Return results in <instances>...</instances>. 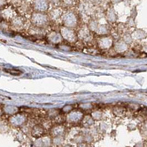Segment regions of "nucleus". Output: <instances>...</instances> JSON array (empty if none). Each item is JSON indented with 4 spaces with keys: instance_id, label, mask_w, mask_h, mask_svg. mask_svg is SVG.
<instances>
[{
    "instance_id": "obj_1",
    "label": "nucleus",
    "mask_w": 147,
    "mask_h": 147,
    "mask_svg": "<svg viewBox=\"0 0 147 147\" xmlns=\"http://www.w3.org/2000/svg\"><path fill=\"white\" fill-rule=\"evenodd\" d=\"M35 8L40 11H44L47 10V8H48L47 0H36Z\"/></svg>"
},
{
    "instance_id": "obj_2",
    "label": "nucleus",
    "mask_w": 147,
    "mask_h": 147,
    "mask_svg": "<svg viewBox=\"0 0 147 147\" xmlns=\"http://www.w3.org/2000/svg\"><path fill=\"white\" fill-rule=\"evenodd\" d=\"M33 19L37 25L46 24V22H47L46 16L42 14V13H36V14H34V16H33Z\"/></svg>"
},
{
    "instance_id": "obj_3",
    "label": "nucleus",
    "mask_w": 147,
    "mask_h": 147,
    "mask_svg": "<svg viewBox=\"0 0 147 147\" xmlns=\"http://www.w3.org/2000/svg\"><path fill=\"white\" fill-rule=\"evenodd\" d=\"M64 20H65V23L68 25V26H73L76 22L75 16L73 14L72 12H68V13H66V14L65 15Z\"/></svg>"
},
{
    "instance_id": "obj_4",
    "label": "nucleus",
    "mask_w": 147,
    "mask_h": 147,
    "mask_svg": "<svg viewBox=\"0 0 147 147\" xmlns=\"http://www.w3.org/2000/svg\"><path fill=\"white\" fill-rule=\"evenodd\" d=\"M5 71L8 72V73H10L11 75H14V76H19V75H21V74L22 73L21 71H20V70H15V69H6Z\"/></svg>"
},
{
    "instance_id": "obj_5",
    "label": "nucleus",
    "mask_w": 147,
    "mask_h": 147,
    "mask_svg": "<svg viewBox=\"0 0 147 147\" xmlns=\"http://www.w3.org/2000/svg\"><path fill=\"white\" fill-rule=\"evenodd\" d=\"M141 112H142V114H143V115H147V108H144V109H143L141 110Z\"/></svg>"
}]
</instances>
